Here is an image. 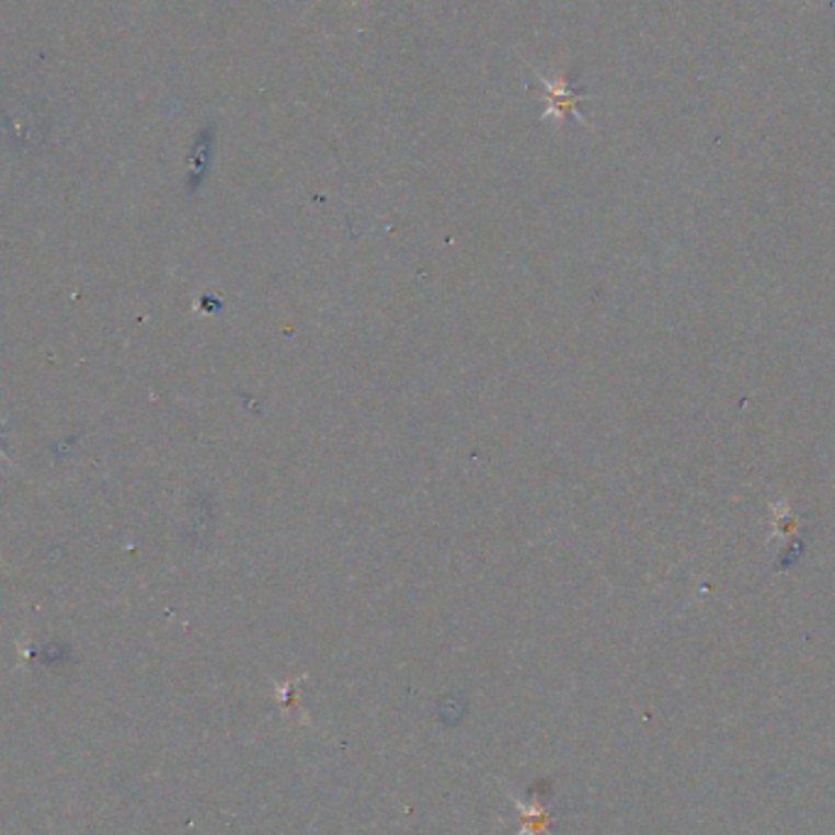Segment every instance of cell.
<instances>
[{
    "mask_svg": "<svg viewBox=\"0 0 835 835\" xmlns=\"http://www.w3.org/2000/svg\"><path fill=\"white\" fill-rule=\"evenodd\" d=\"M318 3H320V0H318Z\"/></svg>",
    "mask_w": 835,
    "mask_h": 835,
    "instance_id": "3957f363",
    "label": "cell"
},
{
    "mask_svg": "<svg viewBox=\"0 0 835 835\" xmlns=\"http://www.w3.org/2000/svg\"><path fill=\"white\" fill-rule=\"evenodd\" d=\"M3 441H5V425H0V457H5V453H3Z\"/></svg>",
    "mask_w": 835,
    "mask_h": 835,
    "instance_id": "7a4b0ae2",
    "label": "cell"
},
{
    "mask_svg": "<svg viewBox=\"0 0 835 835\" xmlns=\"http://www.w3.org/2000/svg\"><path fill=\"white\" fill-rule=\"evenodd\" d=\"M535 77H538V81L545 85V101H548V108H545L542 113V121H554L557 125H560L564 117H576L582 125H586L584 115L576 111V103L586 99V95L580 91V85L564 81L562 77L550 81L548 77H542L540 71H535Z\"/></svg>",
    "mask_w": 835,
    "mask_h": 835,
    "instance_id": "6da1fadb",
    "label": "cell"
}]
</instances>
